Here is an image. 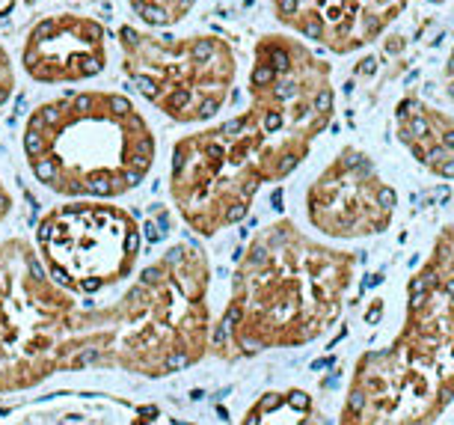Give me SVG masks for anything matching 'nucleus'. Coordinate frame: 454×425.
I'll list each match as a JSON object with an SVG mask.
<instances>
[{
    "mask_svg": "<svg viewBox=\"0 0 454 425\" xmlns=\"http://www.w3.org/2000/svg\"><path fill=\"white\" fill-rule=\"evenodd\" d=\"M107 59V28L92 15H45L21 42V69L39 83H83L105 72Z\"/></svg>",
    "mask_w": 454,
    "mask_h": 425,
    "instance_id": "1a4fd4ad",
    "label": "nucleus"
},
{
    "mask_svg": "<svg viewBox=\"0 0 454 425\" xmlns=\"http://www.w3.org/2000/svg\"><path fill=\"white\" fill-rule=\"evenodd\" d=\"M356 256L279 217L259 229L232 271L229 301L211 327V354L250 360L312 345L345 312Z\"/></svg>",
    "mask_w": 454,
    "mask_h": 425,
    "instance_id": "7ed1b4c3",
    "label": "nucleus"
},
{
    "mask_svg": "<svg viewBox=\"0 0 454 425\" xmlns=\"http://www.w3.org/2000/svg\"><path fill=\"white\" fill-rule=\"evenodd\" d=\"M445 92L451 96V101H454V48H451V54H449V59H445Z\"/></svg>",
    "mask_w": 454,
    "mask_h": 425,
    "instance_id": "f3484780",
    "label": "nucleus"
},
{
    "mask_svg": "<svg viewBox=\"0 0 454 425\" xmlns=\"http://www.w3.org/2000/svg\"><path fill=\"white\" fill-rule=\"evenodd\" d=\"M427 4H445V0H427Z\"/></svg>",
    "mask_w": 454,
    "mask_h": 425,
    "instance_id": "6ab92c4d",
    "label": "nucleus"
},
{
    "mask_svg": "<svg viewBox=\"0 0 454 425\" xmlns=\"http://www.w3.org/2000/svg\"><path fill=\"white\" fill-rule=\"evenodd\" d=\"M21 149L33 178L66 200H119L152 173L158 140L128 96L72 90L30 110Z\"/></svg>",
    "mask_w": 454,
    "mask_h": 425,
    "instance_id": "39448f33",
    "label": "nucleus"
},
{
    "mask_svg": "<svg viewBox=\"0 0 454 425\" xmlns=\"http://www.w3.org/2000/svg\"><path fill=\"white\" fill-rule=\"evenodd\" d=\"M15 4H19V0H0V21L15 12Z\"/></svg>",
    "mask_w": 454,
    "mask_h": 425,
    "instance_id": "a211bd4d",
    "label": "nucleus"
},
{
    "mask_svg": "<svg viewBox=\"0 0 454 425\" xmlns=\"http://www.w3.org/2000/svg\"><path fill=\"white\" fill-rule=\"evenodd\" d=\"M282 28L300 42L354 54L372 45L401 19L410 0H268Z\"/></svg>",
    "mask_w": 454,
    "mask_h": 425,
    "instance_id": "9d476101",
    "label": "nucleus"
},
{
    "mask_svg": "<svg viewBox=\"0 0 454 425\" xmlns=\"http://www.w3.org/2000/svg\"><path fill=\"white\" fill-rule=\"evenodd\" d=\"M15 92V69H12V57L10 51L0 45V107L12 98Z\"/></svg>",
    "mask_w": 454,
    "mask_h": 425,
    "instance_id": "2eb2a0df",
    "label": "nucleus"
},
{
    "mask_svg": "<svg viewBox=\"0 0 454 425\" xmlns=\"http://www.w3.org/2000/svg\"><path fill=\"white\" fill-rule=\"evenodd\" d=\"M10 215H12V193H10V188H6L4 176H0V226L10 220Z\"/></svg>",
    "mask_w": 454,
    "mask_h": 425,
    "instance_id": "dca6fc26",
    "label": "nucleus"
},
{
    "mask_svg": "<svg viewBox=\"0 0 454 425\" xmlns=\"http://www.w3.org/2000/svg\"><path fill=\"white\" fill-rule=\"evenodd\" d=\"M336 110L330 63L288 33L253 48L250 101L238 116L187 134L169 158V200L184 226L214 238L250 215L255 197L309 158Z\"/></svg>",
    "mask_w": 454,
    "mask_h": 425,
    "instance_id": "f03ea898",
    "label": "nucleus"
},
{
    "mask_svg": "<svg viewBox=\"0 0 454 425\" xmlns=\"http://www.w3.org/2000/svg\"><path fill=\"white\" fill-rule=\"evenodd\" d=\"M116 42L125 78L152 107L178 125L217 116L232 96L238 57L223 36H160L122 24Z\"/></svg>",
    "mask_w": 454,
    "mask_h": 425,
    "instance_id": "423d86ee",
    "label": "nucleus"
},
{
    "mask_svg": "<svg viewBox=\"0 0 454 425\" xmlns=\"http://www.w3.org/2000/svg\"><path fill=\"white\" fill-rule=\"evenodd\" d=\"M395 138L407 155L425 173L436 178H454V116L427 105L419 96H404L395 105Z\"/></svg>",
    "mask_w": 454,
    "mask_h": 425,
    "instance_id": "f8f14e48",
    "label": "nucleus"
},
{
    "mask_svg": "<svg viewBox=\"0 0 454 425\" xmlns=\"http://www.w3.org/2000/svg\"><path fill=\"white\" fill-rule=\"evenodd\" d=\"M0 425H196L164 411L155 402L107 393H59L33 402H0Z\"/></svg>",
    "mask_w": 454,
    "mask_h": 425,
    "instance_id": "9b49d317",
    "label": "nucleus"
},
{
    "mask_svg": "<svg viewBox=\"0 0 454 425\" xmlns=\"http://www.w3.org/2000/svg\"><path fill=\"white\" fill-rule=\"evenodd\" d=\"M211 262L176 241L122 295L87 303L48 277L27 238L0 241V396L66 372L169 378L211 354Z\"/></svg>",
    "mask_w": 454,
    "mask_h": 425,
    "instance_id": "f257e3e1",
    "label": "nucleus"
},
{
    "mask_svg": "<svg viewBox=\"0 0 454 425\" xmlns=\"http://www.w3.org/2000/svg\"><path fill=\"white\" fill-rule=\"evenodd\" d=\"M303 209L315 232L333 241H359L392 226L398 193L372 155L356 146H341L306 188Z\"/></svg>",
    "mask_w": 454,
    "mask_h": 425,
    "instance_id": "6e6552de",
    "label": "nucleus"
},
{
    "mask_svg": "<svg viewBox=\"0 0 454 425\" xmlns=\"http://www.w3.org/2000/svg\"><path fill=\"white\" fill-rule=\"evenodd\" d=\"M200 0H128L131 12L152 28H173L193 12Z\"/></svg>",
    "mask_w": 454,
    "mask_h": 425,
    "instance_id": "4468645a",
    "label": "nucleus"
},
{
    "mask_svg": "<svg viewBox=\"0 0 454 425\" xmlns=\"http://www.w3.org/2000/svg\"><path fill=\"white\" fill-rule=\"evenodd\" d=\"M454 405V224L407 283L389 345L356 357L339 425H436Z\"/></svg>",
    "mask_w": 454,
    "mask_h": 425,
    "instance_id": "20e7f679",
    "label": "nucleus"
},
{
    "mask_svg": "<svg viewBox=\"0 0 454 425\" xmlns=\"http://www.w3.org/2000/svg\"><path fill=\"white\" fill-rule=\"evenodd\" d=\"M140 224L107 200H68L39 220L33 248L48 277L92 297L125 283L140 259Z\"/></svg>",
    "mask_w": 454,
    "mask_h": 425,
    "instance_id": "0eeeda50",
    "label": "nucleus"
},
{
    "mask_svg": "<svg viewBox=\"0 0 454 425\" xmlns=\"http://www.w3.org/2000/svg\"><path fill=\"white\" fill-rule=\"evenodd\" d=\"M241 425H321V411L300 387L268 390L247 407Z\"/></svg>",
    "mask_w": 454,
    "mask_h": 425,
    "instance_id": "ddd939ff",
    "label": "nucleus"
}]
</instances>
